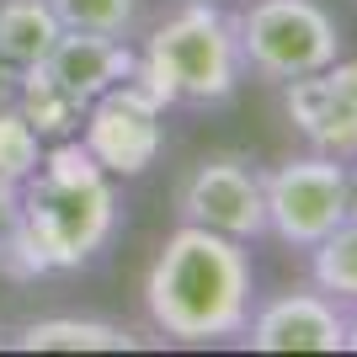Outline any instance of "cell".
<instances>
[{"label":"cell","mask_w":357,"mask_h":357,"mask_svg":"<svg viewBox=\"0 0 357 357\" xmlns=\"http://www.w3.org/2000/svg\"><path fill=\"white\" fill-rule=\"evenodd\" d=\"M251 304H256L251 245L187 219L160 240V251L144 272V314L176 347H219L245 336Z\"/></svg>","instance_id":"6da1fadb"},{"label":"cell","mask_w":357,"mask_h":357,"mask_svg":"<svg viewBox=\"0 0 357 357\" xmlns=\"http://www.w3.org/2000/svg\"><path fill=\"white\" fill-rule=\"evenodd\" d=\"M118 219V176H107L80 139H54L38 171L16 187V224L48 278L91 267L112 245Z\"/></svg>","instance_id":"7a4b0ae2"},{"label":"cell","mask_w":357,"mask_h":357,"mask_svg":"<svg viewBox=\"0 0 357 357\" xmlns=\"http://www.w3.org/2000/svg\"><path fill=\"white\" fill-rule=\"evenodd\" d=\"M134 80H144L165 107H224L235 102L245 59L235 38V11L224 0H176L139 48Z\"/></svg>","instance_id":"3957f363"},{"label":"cell","mask_w":357,"mask_h":357,"mask_svg":"<svg viewBox=\"0 0 357 357\" xmlns=\"http://www.w3.org/2000/svg\"><path fill=\"white\" fill-rule=\"evenodd\" d=\"M235 38L245 70L272 86L326 70L347 48L342 16L326 0H251L245 11H235Z\"/></svg>","instance_id":"277c9868"},{"label":"cell","mask_w":357,"mask_h":357,"mask_svg":"<svg viewBox=\"0 0 357 357\" xmlns=\"http://www.w3.org/2000/svg\"><path fill=\"white\" fill-rule=\"evenodd\" d=\"M261 192H267V235L283 240L288 251H310L347 219V160L320 149L288 155L261 171Z\"/></svg>","instance_id":"5b68a950"},{"label":"cell","mask_w":357,"mask_h":357,"mask_svg":"<svg viewBox=\"0 0 357 357\" xmlns=\"http://www.w3.org/2000/svg\"><path fill=\"white\" fill-rule=\"evenodd\" d=\"M165 112L171 107L144 86V80H118L112 91H102L96 102L86 107V118H80V144L91 149V160L102 165L107 176L118 181H134L144 176L149 165L160 160L165 149Z\"/></svg>","instance_id":"8992f818"},{"label":"cell","mask_w":357,"mask_h":357,"mask_svg":"<svg viewBox=\"0 0 357 357\" xmlns=\"http://www.w3.org/2000/svg\"><path fill=\"white\" fill-rule=\"evenodd\" d=\"M176 208L187 224L219 229L229 240H261L267 235V192H261V171L245 155H203V160L181 176Z\"/></svg>","instance_id":"52a82bcc"},{"label":"cell","mask_w":357,"mask_h":357,"mask_svg":"<svg viewBox=\"0 0 357 357\" xmlns=\"http://www.w3.org/2000/svg\"><path fill=\"white\" fill-rule=\"evenodd\" d=\"M283 118L320 155L357 160V59H336L314 75L283 80Z\"/></svg>","instance_id":"ba28073f"},{"label":"cell","mask_w":357,"mask_h":357,"mask_svg":"<svg viewBox=\"0 0 357 357\" xmlns=\"http://www.w3.org/2000/svg\"><path fill=\"white\" fill-rule=\"evenodd\" d=\"M240 342L251 352H347V304L320 288H283L251 304Z\"/></svg>","instance_id":"9c48e42d"},{"label":"cell","mask_w":357,"mask_h":357,"mask_svg":"<svg viewBox=\"0 0 357 357\" xmlns=\"http://www.w3.org/2000/svg\"><path fill=\"white\" fill-rule=\"evenodd\" d=\"M139 64V48L128 38H107V32H59V43L48 48L43 70L70 91L75 102H96L102 91L128 80Z\"/></svg>","instance_id":"30bf717a"},{"label":"cell","mask_w":357,"mask_h":357,"mask_svg":"<svg viewBox=\"0 0 357 357\" xmlns=\"http://www.w3.org/2000/svg\"><path fill=\"white\" fill-rule=\"evenodd\" d=\"M22 352H134V331L112 326V320H86V314H48L27 320L16 331Z\"/></svg>","instance_id":"8fae6325"},{"label":"cell","mask_w":357,"mask_h":357,"mask_svg":"<svg viewBox=\"0 0 357 357\" xmlns=\"http://www.w3.org/2000/svg\"><path fill=\"white\" fill-rule=\"evenodd\" d=\"M11 107L43 134V144H54V139H75V134H80V118H86V102H75L43 64L16 70V102Z\"/></svg>","instance_id":"7c38bea8"},{"label":"cell","mask_w":357,"mask_h":357,"mask_svg":"<svg viewBox=\"0 0 357 357\" xmlns=\"http://www.w3.org/2000/svg\"><path fill=\"white\" fill-rule=\"evenodd\" d=\"M59 16L48 0H0V64L27 70L43 64L48 48L59 43Z\"/></svg>","instance_id":"4fadbf2b"},{"label":"cell","mask_w":357,"mask_h":357,"mask_svg":"<svg viewBox=\"0 0 357 357\" xmlns=\"http://www.w3.org/2000/svg\"><path fill=\"white\" fill-rule=\"evenodd\" d=\"M304 256H310V288H320L326 298L352 310L357 304V219H342Z\"/></svg>","instance_id":"5bb4252c"},{"label":"cell","mask_w":357,"mask_h":357,"mask_svg":"<svg viewBox=\"0 0 357 357\" xmlns=\"http://www.w3.org/2000/svg\"><path fill=\"white\" fill-rule=\"evenodd\" d=\"M64 32H107L128 38L139 27V0H48Z\"/></svg>","instance_id":"9a60e30c"},{"label":"cell","mask_w":357,"mask_h":357,"mask_svg":"<svg viewBox=\"0 0 357 357\" xmlns=\"http://www.w3.org/2000/svg\"><path fill=\"white\" fill-rule=\"evenodd\" d=\"M43 134L32 128L16 107H0V181H11V187H22V181L38 171V160H43Z\"/></svg>","instance_id":"2e32d148"},{"label":"cell","mask_w":357,"mask_h":357,"mask_svg":"<svg viewBox=\"0 0 357 357\" xmlns=\"http://www.w3.org/2000/svg\"><path fill=\"white\" fill-rule=\"evenodd\" d=\"M11 219H16V187H11V181H0V229H6Z\"/></svg>","instance_id":"e0dca14e"},{"label":"cell","mask_w":357,"mask_h":357,"mask_svg":"<svg viewBox=\"0 0 357 357\" xmlns=\"http://www.w3.org/2000/svg\"><path fill=\"white\" fill-rule=\"evenodd\" d=\"M347 219H357V160H347Z\"/></svg>","instance_id":"ac0fdd59"},{"label":"cell","mask_w":357,"mask_h":357,"mask_svg":"<svg viewBox=\"0 0 357 357\" xmlns=\"http://www.w3.org/2000/svg\"><path fill=\"white\" fill-rule=\"evenodd\" d=\"M347 352H357V304L347 310Z\"/></svg>","instance_id":"d6986e66"}]
</instances>
